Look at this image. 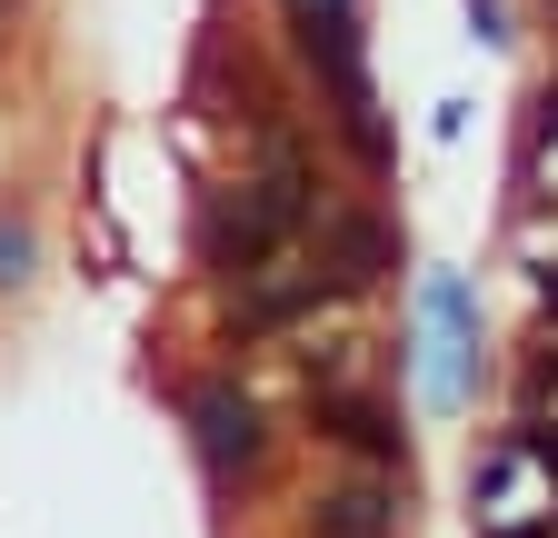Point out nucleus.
Masks as SVG:
<instances>
[{
	"label": "nucleus",
	"mask_w": 558,
	"mask_h": 538,
	"mask_svg": "<svg viewBox=\"0 0 558 538\" xmlns=\"http://www.w3.org/2000/svg\"><path fill=\"white\" fill-rule=\"evenodd\" d=\"M300 230H310V160L290 140H269V170L240 180L220 210L199 220V259L220 269V280H259V269H279V249Z\"/></svg>",
	"instance_id": "nucleus-1"
},
{
	"label": "nucleus",
	"mask_w": 558,
	"mask_h": 538,
	"mask_svg": "<svg viewBox=\"0 0 558 538\" xmlns=\"http://www.w3.org/2000/svg\"><path fill=\"white\" fill-rule=\"evenodd\" d=\"M190 449H199V468L220 489H240L250 468L269 458V419H259V399L240 389V379H199L190 389Z\"/></svg>",
	"instance_id": "nucleus-2"
},
{
	"label": "nucleus",
	"mask_w": 558,
	"mask_h": 538,
	"mask_svg": "<svg viewBox=\"0 0 558 538\" xmlns=\"http://www.w3.org/2000/svg\"><path fill=\"white\" fill-rule=\"evenodd\" d=\"M310 419H319V439H339V449H360V458H409V439H399V419L379 409V399H360V389H310Z\"/></svg>",
	"instance_id": "nucleus-3"
},
{
	"label": "nucleus",
	"mask_w": 558,
	"mask_h": 538,
	"mask_svg": "<svg viewBox=\"0 0 558 538\" xmlns=\"http://www.w3.org/2000/svg\"><path fill=\"white\" fill-rule=\"evenodd\" d=\"M310 538H399V489L389 479H339L310 499Z\"/></svg>",
	"instance_id": "nucleus-4"
},
{
	"label": "nucleus",
	"mask_w": 558,
	"mask_h": 538,
	"mask_svg": "<svg viewBox=\"0 0 558 538\" xmlns=\"http://www.w3.org/2000/svg\"><path fill=\"white\" fill-rule=\"evenodd\" d=\"M389 259H399L389 220H369V210H339V220H329V290H369Z\"/></svg>",
	"instance_id": "nucleus-5"
},
{
	"label": "nucleus",
	"mask_w": 558,
	"mask_h": 538,
	"mask_svg": "<svg viewBox=\"0 0 558 538\" xmlns=\"http://www.w3.org/2000/svg\"><path fill=\"white\" fill-rule=\"evenodd\" d=\"M538 309H548V319H558V269H548V280H538Z\"/></svg>",
	"instance_id": "nucleus-6"
}]
</instances>
